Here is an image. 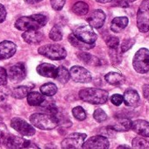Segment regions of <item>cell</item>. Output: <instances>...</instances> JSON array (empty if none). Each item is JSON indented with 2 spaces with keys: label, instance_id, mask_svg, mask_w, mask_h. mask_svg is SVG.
I'll use <instances>...</instances> for the list:
<instances>
[{
  "label": "cell",
  "instance_id": "33",
  "mask_svg": "<svg viewBox=\"0 0 149 149\" xmlns=\"http://www.w3.org/2000/svg\"><path fill=\"white\" fill-rule=\"evenodd\" d=\"M93 117H94L95 120L97 121V122H99V123L104 122V121H105V120L107 119V114L104 112V110H102V109H100V108H99V109H97V110L94 111Z\"/></svg>",
  "mask_w": 149,
  "mask_h": 149
},
{
  "label": "cell",
  "instance_id": "45",
  "mask_svg": "<svg viewBox=\"0 0 149 149\" xmlns=\"http://www.w3.org/2000/svg\"><path fill=\"white\" fill-rule=\"evenodd\" d=\"M118 148L120 149V148H130V147L127 146H118Z\"/></svg>",
  "mask_w": 149,
  "mask_h": 149
},
{
  "label": "cell",
  "instance_id": "26",
  "mask_svg": "<svg viewBox=\"0 0 149 149\" xmlns=\"http://www.w3.org/2000/svg\"><path fill=\"white\" fill-rule=\"evenodd\" d=\"M70 78V74L69 71L63 66H61L57 68V73H56V77L54 79L58 80L61 84H66L68 82Z\"/></svg>",
  "mask_w": 149,
  "mask_h": 149
},
{
  "label": "cell",
  "instance_id": "47",
  "mask_svg": "<svg viewBox=\"0 0 149 149\" xmlns=\"http://www.w3.org/2000/svg\"><path fill=\"white\" fill-rule=\"evenodd\" d=\"M0 140H1V139H0Z\"/></svg>",
  "mask_w": 149,
  "mask_h": 149
},
{
  "label": "cell",
  "instance_id": "39",
  "mask_svg": "<svg viewBox=\"0 0 149 149\" xmlns=\"http://www.w3.org/2000/svg\"><path fill=\"white\" fill-rule=\"evenodd\" d=\"M7 83V72L4 68H0V85H6Z\"/></svg>",
  "mask_w": 149,
  "mask_h": 149
},
{
  "label": "cell",
  "instance_id": "37",
  "mask_svg": "<svg viewBox=\"0 0 149 149\" xmlns=\"http://www.w3.org/2000/svg\"><path fill=\"white\" fill-rule=\"evenodd\" d=\"M9 96V90L6 85H0V102H3L7 99Z\"/></svg>",
  "mask_w": 149,
  "mask_h": 149
},
{
  "label": "cell",
  "instance_id": "17",
  "mask_svg": "<svg viewBox=\"0 0 149 149\" xmlns=\"http://www.w3.org/2000/svg\"><path fill=\"white\" fill-rule=\"evenodd\" d=\"M36 70L40 76L47 78H55L57 73V68L50 63H41L37 67Z\"/></svg>",
  "mask_w": 149,
  "mask_h": 149
},
{
  "label": "cell",
  "instance_id": "24",
  "mask_svg": "<svg viewBox=\"0 0 149 149\" xmlns=\"http://www.w3.org/2000/svg\"><path fill=\"white\" fill-rule=\"evenodd\" d=\"M77 57L84 61L85 64L91 65V66H99L100 65V61L98 58H97L94 55H91L88 53L85 52H81L77 53Z\"/></svg>",
  "mask_w": 149,
  "mask_h": 149
},
{
  "label": "cell",
  "instance_id": "46",
  "mask_svg": "<svg viewBox=\"0 0 149 149\" xmlns=\"http://www.w3.org/2000/svg\"><path fill=\"white\" fill-rule=\"evenodd\" d=\"M126 1H127L128 3H132V2L136 1V0H126Z\"/></svg>",
  "mask_w": 149,
  "mask_h": 149
},
{
  "label": "cell",
  "instance_id": "5",
  "mask_svg": "<svg viewBox=\"0 0 149 149\" xmlns=\"http://www.w3.org/2000/svg\"><path fill=\"white\" fill-rule=\"evenodd\" d=\"M132 66L139 74H146L149 71V50L147 48H140L137 51L132 60Z\"/></svg>",
  "mask_w": 149,
  "mask_h": 149
},
{
  "label": "cell",
  "instance_id": "22",
  "mask_svg": "<svg viewBox=\"0 0 149 149\" xmlns=\"http://www.w3.org/2000/svg\"><path fill=\"white\" fill-rule=\"evenodd\" d=\"M26 97H27V102H28L29 105H32V106L40 105L45 99L44 95L40 92H37V91L29 92Z\"/></svg>",
  "mask_w": 149,
  "mask_h": 149
},
{
  "label": "cell",
  "instance_id": "41",
  "mask_svg": "<svg viewBox=\"0 0 149 149\" xmlns=\"http://www.w3.org/2000/svg\"><path fill=\"white\" fill-rule=\"evenodd\" d=\"M6 10L5 8V6L3 5L0 4V23H2L5 21L6 18Z\"/></svg>",
  "mask_w": 149,
  "mask_h": 149
},
{
  "label": "cell",
  "instance_id": "13",
  "mask_svg": "<svg viewBox=\"0 0 149 149\" xmlns=\"http://www.w3.org/2000/svg\"><path fill=\"white\" fill-rule=\"evenodd\" d=\"M110 142L108 139L102 135H97L91 137L85 142H84L83 146L84 148H97V149H106L109 148Z\"/></svg>",
  "mask_w": 149,
  "mask_h": 149
},
{
  "label": "cell",
  "instance_id": "21",
  "mask_svg": "<svg viewBox=\"0 0 149 149\" xmlns=\"http://www.w3.org/2000/svg\"><path fill=\"white\" fill-rule=\"evenodd\" d=\"M105 81L111 85H120L125 83V78L123 74L117 72H110L105 74Z\"/></svg>",
  "mask_w": 149,
  "mask_h": 149
},
{
  "label": "cell",
  "instance_id": "32",
  "mask_svg": "<svg viewBox=\"0 0 149 149\" xmlns=\"http://www.w3.org/2000/svg\"><path fill=\"white\" fill-rule=\"evenodd\" d=\"M72 114L73 116L76 118L77 120L83 121L86 118V113L85 111L84 110L83 107L81 106H77L72 110Z\"/></svg>",
  "mask_w": 149,
  "mask_h": 149
},
{
  "label": "cell",
  "instance_id": "6",
  "mask_svg": "<svg viewBox=\"0 0 149 149\" xmlns=\"http://www.w3.org/2000/svg\"><path fill=\"white\" fill-rule=\"evenodd\" d=\"M137 26L141 33L149 31V0H143L137 13Z\"/></svg>",
  "mask_w": 149,
  "mask_h": 149
},
{
  "label": "cell",
  "instance_id": "29",
  "mask_svg": "<svg viewBox=\"0 0 149 149\" xmlns=\"http://www.w3.org/2000/svg\"><path fill=\"white\" fill-rule=\"evenodd\" d=\"M29 90L30 89L27 86H19L13 89L12 91V96L17 99H23L29 93Z\"/></svg>",
  "mask_w": 149,
  "mask_h": 149
},
{
  "label": "cell",
  "instance_id": "42",
  "mask_svg": "<svg viewBox=\"0 0 149 149\" xmlns=\"http://www.w3.org/2000/svg\"><path fill=\"white\" fill-rule=\"evenodd\" d=\"M143 95L145 98L149 101V84H146L143 86Z\"/></svg>",
  "mask_w": 149,
  "mask_h": 149
},
{
  "label": "cell",
  "instance_id": "27",
  "mask_svg": "<svg viewBox=\"0 0 149 149\" xmlns=\"http://www.w3.org/2000/svg\"><path fill=\"white\" fill-rule=\"evenodd\" d=\"M72 12L78 16H84L89 12V6L85 2H77L73 6Z\"/></svg>",
  "mask_w": 149,
  "mask_h": 149
},
{
  "label": "cell",
  "instance_id": "10",
  "mask_svg": "<svg viewBox=\"0 0 149 149\" xmlns=\"http://www.w3.org/2000/svg\"><path fill=\"white\" fill-rule=\"evenodd\" d=\"M11 126L23 136L30 137L35 134V129L33 126L20 118H13L11 121Z\"/></svg>",
  "mask_w": 149,
  "mask_h": 149
},
{
  "label": "cell",
  "instance_id": "31",
  "mask_svg": "<svg viewBox=\"0 0 149 149\" xmlns=\"http://www.w3.org/2000/svg\"><path fill=\"white\" fill-rule=\"evenodd\" d=\"M133 148H149V141L141 137H136L132 140Z\"/></svg>",
  "mask_w": 149,
  "mask_h": 149
},
{
  "label": "cell",
  "instance_id": "7",
  "mask_svg": "<svg viewBox=\"0 0 149 149\" xmlns=\"http://www.w3.org/2000/svg\"><path fill=\"white\" fill-rule=\"evenodd\" d=\"M73 34L78 40L87 44H94L97 38L92 27L91 26H86V25H81L77 26L74 29Z\"/></svg>",
  "mask_w": 149,
  "mask_h": 149
},
{
  "label": "cell",
  "instance_id": "12",
  "mask_svg": "<svg viewBox=\"0 0 149 149\" xmlns=\"http://www.w3.org/2000/svg\"><path fill=\"white\" fill-rule=\"evenodd\" d=\"M4 139V144L8 148H27L31 147V142L25 139L12 134L2 136Z\"/></svg>",
  "mask_w": 149,
  "mask_h": 149
},
{
  "label": "cell",
  "instance_id": "15",
  "mask_svg": "<svg viewBox=\"0 0 149 149\" xmlns=\"http://www.w3.org/2000/svg\"><path fill=\"white\" fill-rule=\"evenodd\" d=\"M17 47L16 45L8 40H5L0 43V59L5 60L9 59L13 56L16 53Z\"/></svg>",
  "mask_w": 149,
  "mask_h": 149
},
{
  "label": "cell",
  "instance_id": "8",
  "mask_svg": "<svg viewBox=\"0 0 149 149\" xmlns=\"http://www.w3.org/2000/svg\"><path fill=\"white\" fill-rule=\"evenodd\" d=\"M87 135L85 133L74 132L61 141V147L66 149H77L83 146Z\"/></svg>",
  "mask_w": 149,
  "mask_h": 149
},
{
  "label": "cell",
  "instance_id": "20",
  "mask_svg": "<svg viewBox=\"0 0 149 149\" xmlns=\"http://www.w3.org/2000/svg\"><path fill=\"white\" fill-rule=\"evenodd\" d=\"M128 22L126 17H117L113 19L111 23V30L114 33H120L126 27Z\"/></svg>",
  "mask_w": 149,
  "mask_h": 149
},
{
  "label": "cell",
  "instance_id": "38",
  "mask_svg": "<svg viewBox=\"0 0 149 149\" xmlns=\"http://www.w3.org/2000/svg\"><path fill=\"white\" fill-rule=\"evenodd\" d=\"M123 101H124V97H123V96H121L119 94H114L111 97V102L116 106H119L123 103Z\"/></svg>",
  "mask_w": 149,
  "mask_h": 149
},
{
  "label": "cell",
  "instance_id": "43",
  "mask_svg": "<svg viewBox=\"0 0 149 149\" xmlns=\"http://www.w3.org/2000/svg\"><path fill=\"white\" fill-rule=\"evenodd\" d=\"M25 1L29 5H33V4H36V3H39V2L42 1V0H25Z\"/></svg>",
  "mask_w": 149,
  "mask_h": 149
},
{
  "label": "cell",
  "instance_id": "1",
  "mask_svg": "<svg viewBox=\"0 0 149 149\" xmlns=\"http://www.w3.org/2000/svg\"><path fill=\"white\" fill-rule=\"evenodd\" d=\"M47 22V18L43 14H33L31 16L21 17L15 22V27L20 31L38 30L44 26Z\"/></svg>",
  "mask_w": 149,
  "mask_h": 149
},
{
  "label": "cell",
  "instance_id": "25",
  "mask_svg": "<svg viewBox=\"0 0 149 149\" xmlns=\"http://www.w3.org/2000/svg\"><path fill=\"white\" fill-rule=\"evenodd\" d=\"M68 41L70 42L71 45H73L74 47H77L79 49L82 50H88V49H91L94 47L95 43L94 44H87L84 41H81L80 40H78L77 37H74V34H71L68 36Z\"/></svg>",
  "mask_w": 149,
  "mask_h": 149
},
{
  "label": "cell",
  "instance_id": "2",
  "mask_svg": "<svg viewBox=\"0 0 149 149\" xmlns=\"http://www.w3.org/2000/svg\"><path fill=\"white\" fill-rule=\"evenodd\" d=\"M80 98L89 104H104L107 102L109 94L106 91L97 88H86L79 92Z\"/></svg>",
  "mask_w": 149,
  "mask_h": 149
},
{
  "label": "cell",
  "instance_id": "23",
  "mask_svg": "<svg viewBox=\"0 0 149 149\" xmlns=\"http://www.w3.org/2000/svg\"><path fill=\"white\" fill-rule=\"evenodd\" d=\"M132 121L128 118H121L115 125L110 126L109 128L117 132H127L131 130Z\"/></svg>",
  "mask_w": 149,
  "mask_h": 149
},
{
  "label": "cell",
  "instance_id": "14",
  "mask_svg": "<svg viewBox=\"0 0 149 149\" xmlns=\"http://www.w3.org/2000/svg\"><path fill=\"white\" fill-rule=\"evenodd\" d=\"M106 16L105 13L102 10H95L88 18V22L91 27L94 28H101L105 21Z\"/></svg>",
  "mask_w": 149,
  "mask_h": 149
},
{
  "label": "cell",
  "instance_id": "28",
  "mask_svg": "<svg viewBox=\"0 0 149 149\" xmlns=\"http://www.w3.org/2000/svg\"><path fill=\"white\" fill-rule=\"evenodd\" d=\"M40 92L44 96L47 97H52L57 93V86L54 84L52 83H47L43 84L40 87Z\"/></svg>",
  "mask_w": 149,
  "mask_h": 149
},
{
  "label": "cell",
  "instance_id": "4",
  "mask_svg": "<svg viewBox=\"0 0 149 149\" xmlns=\"http://www.w3.org/2000/svg\"><path fill=\"white\" fill-rule=\"evenodd\" d=\"M38 52L40 54L53 61L62 60L67 56V51L65 48L57 44H47L40 47Z\"/></svg>",
  "mask_w": 149,
  "mask_h": 149
},
{
  "label": "cell",
  "instance_id": "3",
  "mask_svg": "<svg viewBox=\"0 0 149 149\" xmlns=\"http://www.w3.org/2000/svg\"><path fill=\"white\" fill-rule=\"evenodd\" d=\"M31 124L41 130H51L59 125L58 118L52 114L34 113L30 117Z\"/></svg>",
  "mask_w": 149,
  "mask_h": 149
},
{
  "label": "cell",
  "instance_id": "30",
  "mask_svg": "<svg viewBox=\"0 0 149 149\" xmlns=\"http://www.w3.org/2000/svg\"><path fill=\"white\" fill-rule=\"evenodd\" d=\"M62 30L61 27L60 26H54V27L51 29L50 33H49V38L54 40V41H60L62 39Z\"/></svg>",
  "mask_w": 149,
  "mask_h": 149
},
{
  "label": "cell",
  "instance_id": "19",
  "mask_svg": "<svg viewBox=\"0 0 149 149\" xmlns=\"http://www.w3.org/2000/svg\"><path fill=\"white\" fill-rule=\"evenodd\" d=\"M131 129L143 137L149 138V122L147 121H145L142 119L135 120L132 122Z\"/></svg>",
  "mask_w": 149,
  "mask_h": 149
},
{
  "label": "cell",
  "instance_id": "44",
  "mask_svg": "<svg viewBox=\"0 0 149 149\" xmlns=\"http://www.w3.org/2000/svg\"><path fill=\"white\" fill-rule=\"evenodd\" d=\"M96 1L98 3H101V4H106V3H110V2L113 1V0H96Z\"/></svg>",
  "mask_w": 149,
  "mask_h": 149
},
{
  "label": "cell",
  "instance_id": "35",
  "mask_svg": "<svg viewBox=\"0 0 149 149\" xmlns=\"http://www.w3.org/2000/svg\"><path fill=\"white\" fill-rule=\"evenodd\" d=\"M105 42H106V45H107L111 49H112V48H117V47H118V45H119V40H118V38H117L116 36H109V37L106 39Z\"/></svg>",
  "mask_w": 149,
  "mask_h": 149
},
{
  "label": "cell",
  "instance_id": "9",
  "mask_svg": "<svg viewBox=\"0 0 149 149\" xmlns=\"http://www.w3.org/2000/svg\"><path fill=\"white\" fill-rule=\"evenodd\" d=\"M70 77L73 81L81 84H87L91 82L92 76L90 71L81 66H74L69 70Z\"/></svg>",
  "mask_w": 149,
  "mask_h": 149
},
{
  "label": "cell",
  "instance_id": "36",
  "mask_svg": "<svg viewBox=\"0 0 149 149\" xmlns=\"http://www.w3.org/2000/svg\"><path fill=\"white\" fill-rule=\"evenodd\" d=\"M66 3V0H50L51 6L55 11H61Z\"/></svg>",
  "mask_w": 149,
  "mask_h": 149
},
{
  "label": "cell",
  "instance_id": "34",
  "mask_svg": "<svg viewBox=\"0 0 149 149\" xmlns=\"http://www.w3.org/2000/svg\"><path fill=\"white\" fill-rule=\"evenodd\" d=\"M135 44V40L134 39H126L123 41V43L121 44V51L122 53H125L127 52L129 49H131L133 45Z\"/></svg>",
  "mask_w": 149,
  "mask_h": 149
},
{
  "label": "cell",
  "instance_id": "18",
  "mask_svg": "<svg viewBox=\"0 0 149 149\" xmlns=\"http://www.w3.org/2000/svg\"><path fill=\"white\" fill-rule=\"evenodd\" d=\"M22 38L26 43L34 45L42 41L44 34L38 30H27L22 33Z\"/></svg>",
  "mask_w": 149,
  "mask_h": 149
},
{
  "label": "cell",
  "instance_id": "40",
  "mask_svg": "<svg viewBox=\"0 0 149 149\" xmlns=\"http://www.w3.org/2000/svg\"><path fill=\"white\" fill-rule=\"evenodd\" d=\"M113 6H118V7H128L129 6V3L126 1V0H115L113 2Z\"/></svg>",
  "mask_w": 149,
  "mask_h": 149
},
{
  "label": "cell",
  "instance_id": "11",
  "mask_svg": "<svg viewBox=\"0 0 149 149\" xmlns=\"http://www.w3.org/2000/svg\"><path fill=\"white\" fill-rule=\"evenodd\" d=\"M26 70L23 63H16L10 67L7 72V77L13 83H19L26 77Z\"/></svg>",
  "mask_w": 149,
  "mask_h": 149
},
{
  "label": "cell",
  "instance_id": "16",
  "mask_svg": "<svg viewBox=\"0 0 149 149\" xmlns=\"http://www.w3.org/2000/svg\"><path fill=\"white\" fill-rule=\"evenodd\" d=\"M124 103L129 107H138L140 103V98L138 92L133 89H127L124 93Z\"/></svg>",
  "mask_w": 149,
  "mask_h": 149
}]
</instances>
